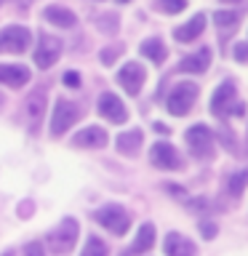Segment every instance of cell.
<instances>
[{"label":"cell","mask_w":248,"mask_h":256,"mask_svg":"<svg viewBox=\"0 0 248 256\" xmlns=\"http://www.w3.org/2000/svg\"><path fill=\"white\" fill-rule=\"evenodd\" d=\"M24 256H46L43 243H27V248H24Z\"/></svg>","instance_id":"28"},{"label":"cell","mask_w":248,"mask_h":256,"mask_svg":"<svg viewBox=\"0 0 248 256\" xmlns=\"http://www.w3.org/2000/svg\"><path fill=\"white\" fill-rule=\"evenodd\" d=\"M155 246V224H142L139 232H136V240H134V246H131V251L128 254H134V256H139V254H147L150 248Z\"/></svg>","instance_id":"17"},{"label":"cell","mask_w":248,"mask_h":256,"mask_svg":"<svg viewBox=\"0 0 248 256\" xmlns=\"http://www.w3.org/2000/svg\"><path fill=\"white\" fill-rule=\"evenodd\" d=\"M107 131L99 126H88V128H80V131L72 136V144L75 147H91V150H102L107 147Z\"/></svg>","instance_id":"12"},{"label":"cell","mask_w":248,"mask_h":256,"mask_svg":"<svg viewBox=\"0 0 248 256\" xmlns=\"http://www.w3.org/2000/svg\"><path fill=\"white\" fill-rule=\"evenodd\" d=\"M120 51H123L120 46H115V48H104V51H102V62H104V64H112V62H115L118 56H120Z\"/></svg>","instance_id":"27"},{"label":"cell","mask_w":248,"mask_h":256,"mask_svg":"<svg viewBox=\"0 0 248 256\" xmlns=\"http://www.w3.org/2000/svg\"><path fill=\"white\" fill-rule=\"evenodd\" d=\"M203 30H206V16L198 14V16H192L187 24L176 27V30H174V38L179 40V43H192V40H195Z\"/></svg>","instance_id":"15"},{"label":"cell","mask_w":248,"mask_h":256,"mask_svg":"<svg viewBox=\"0 0 248 256\" xmlns=\"http://www.w3.org/2000/svg\"><path fill=\"white\" fill-rule=\"evenodd\" d=\"M142 139H144V134L139 131V128H134V131H123V134H118L115 147L123 152V155H136L139 147H142Z\"/></svg>","instance_id":"18"},{"label":"cell","mask_w":248,"mask_h":256,"mask_svg":"<svg viewBox=\"0 0 248 256\" xmlns=\"http://www.w3.org/2000/svg\"><path fill=\"white\" fill-rule=\"evenodd\" d=\"M80 256H107V246H104L99 238H88V243H86Z\"/></svg>","instance_id":"24"},{"label":"cell","mask_w":248,"mask_h":256,"mask_svg":"<svg viewBox=\"0 0 248 256\" xmlns=\"http://www.w3.org/2000/svg\"><path fill=\"white\" fill-rule=\"evenodd\" d=\"M94 219L99 222L107 232H112V235H126L128 227H131V216H128L126 208L118 206V203H107V206L96 208Z\"/></svg>","instance_id":"1"},{"label":"cell","mask_w":248,"mask_h":256,"mask_svg":"<svg viewBox=\"0 0 248 256\" xmlns=\"http://www.w3.org/2000/svg\"><path fill=\"white\" fill-rule=\"evenodd\" d=\"M78 240V222L75 219H62L56 227L48 232V248L56 254V256H64L72 251V246H75Z\"/></svg>","instance_id":"2"},{"label":"cell","mask_w":248,"mask_h":256,"mask_svg":"<svg viewBox=\"0 0 248 256\" xmlns=\"http://www.w3.org/2000/svg\"><path fill=\"white\" fill-rule=\"evenodd\" d=\"M0 83L11 88H22L24 83H30V72L19 67V64H0Z\"/></svg>","instance_id":"16"},{"label":"cell","mask_w":248,"mask_h":256,"mask_svg":"<svg viewBox=\"0 0 248 256\" xmlns=\"http://www.w3.org/2000/svg\"><path fill=\"white\" fill-rule=\"evenodd\" d=\"M238 19H240V16L235 11H216V27L224 30V32H230L232 27H235Z\"/></svg>","instance_id":"23"},{"label":"cell","mask_w":248,"mask_h":256,"mask_svg":"<svg viewBox=\"0 0 248 256\" xmlns=\"http://www.w3.org/2000/svg\"><path fill=\"white\" fill-rule=\"evenodd\" d=\"M155 131H158V134H163V136H168V131H171V128H168L166 123H155Z\"/></svg>","instance_id":"31"},{"label":"cell","mask_w":248,"mask_h":256,"mask_svg":"<svg viewBox=\"0 0 248 256\" xmlns=\"http://www.w3.org/2000/svg\"><path fill=\"white\" fill-rule=\"evenodd\" d=\"M150 160H152V163H155L158 168H166V171H176V168H182V158L176 155V150H174L168 142L152 144Z\"/></svg>","instance_id":"11"},{"label":"cell","mask_w":248,"mask_h":256,"mask_svg":"<svg viewBox=\"0 0 248 256\" xmlns=\"http://www.w3.org/2000/svg\"><path fill=\"white\" fill-rule=\"evenodd\" d=\"M208 64H211V51H208V48H200L198 54H192L182 62L179 70L182 72H206Z\"/></svg>","instance_id":"19"},{"label":"cell","mask_w":248,"mask_h":256,"mask_svg":"<svg viewBox=\"0 0 248 256\" xmlns=\"http://www.w3.org/2000/svg\"><path fill=\"white\" fill-rule=\"evenodd\" d=\"M78 118H80V112H78L75 104L59 99V102H56V107H54V115H51V134L54 136H62L67 128L75 126Z\"/></svg>","instance_id":"6"},{"label":"cell","mask_w":248,"mask_h":256,"mask_svg":"<svg viewBox=\"0 0 248 256\" xmlns=\"http://www.w3.org/2000/svg\"><path fill=\"white\" fill-rule=\"evenodd\" d=\"M120 3H128V0H120Z\"/></svg>","instance_id":"35"},{"label":"cell","mask_w":248,"mask_h":256,"mask_svg":"<svg viewBox=\"0 0 248 256\" xmlns=\"http://www.w3.org/2000/svg\"><path fill=\"white\" fill-rule=\"evenodd\" d=\"M235 59L238 62H246L248 59V43H238L235 46Z\"/></svg>","instance_id":"30"},{"label":"cell","mask_w":248,"mask_h":256,"mask_svg":"<svg viewBox=\"0 0 248 256\" xmlns=\"http://www.w3.org/2000/svg\"><path fill=\"white\" fill-rule=\"evenodd\" d=\"M0 3H3V0H0Z\"/></svg>","instance_id":"36"},{"label":"cell","mask_w":248,"mask_h":256,"mask_svg":"<svg viewBox=\"0 0 248 256\" xmlns=\"http://www.w3.org/2000/svg\"><path fill=\"white\" fill-rule=\"evenodd\" d=\"M43 16H46L51 24H56V27H72V24H75V14H72L70 8H62V6L46 8Z\"/></svg>","instance_id":"20"},{"label":"cell","mask_w":248,"mask_h":256,"mask_svg":"<svg viewBox=\"0 0 248 256\" xmlns=\"http://www.w3.org/2000/svg\"><path fill=\"white\" fill-rule=\"evenodd\" d=\"M198 99V86L195 83H176L168 94V112L176 118H184L192 110V104Z\"/></svg>","instance_id":"3"},{"label":"cell","mask_w":248,"mask_h":256,"mask_svg":"<svg viewBox=\"0 0 248 256\" xmlns=\"http://www.w3.org/2000/svg\"><path fill=\"white\" fill-rule=\"evenodd\" d=\"M19 211H22V216H30V211H32V203H22V206H19Z\"/></svg>","instance_id":"32"},{"label":"cell","mask_w":248,"mask_h":256,"mask_svg":"<svg viewBox=\"0 0 248 256\" xmlns=\"http://www.w3.org/2000/svg\"><path fill=\"white\" fill-rule=\"evenodd\" d=\"M99 112H102V118H107L110 123H115V126H120V123L128 120V110L123 107L120 96L110 94V91L99 96Z\"/></svg>","instance_id":"9"},{"label":"cell","mask_w":248,"mask_h":256,"mask_svg":"<svg viewBox=\"0 0 248 256\" xmlns=\"http://www.w3.org/2000/svg\"><path fill=\"white\" fill-rule=\"evenodd\" d=\"M166 256H198V248L192 240H187L184 235H179V232H171V235L166 238Z\"/></svg>","instance_id":"14"},{"label":"cell","mask_w":248,"mask_h":256,"mask_svg":"<svg viewBox=\"0 0 248 256\" xmlns=\"http://www.w3.org/2000/svg\"><path fill=\"white\" fill-rule=\"evenodd\" d=\"M200 232H203V238H206V240H214V238H216V232H219V227H216L214 222H200Z\"/></svg>","instance_id":"26"},{"label":"cell","mask_w":248,"mask_h":256,"mask_svg":"<svg viewBox=\"0 0 248 256\" xmlns=\"http://www.w3.org/2000/svg\"><path fill=\"white\" fill-rule=\"evenodd\" d=\"M64 86H67V88H78L80 86V75H78L75 70L64 72Z\"/></svg>","instance_id":"29"},{"label":"cell","mask_w":248,"mask_h":256,"mask_svg":"<svg viewBox=\"0 0 248 256\" xmlns=\"http://www.w3.org/2000/svg\"><path fill=\"white\" fill-rule=\"evenodd\" d=\"M144 80H147V72H144V67H142V64H136V62L126 64V67L118 72V83L123 86V91L131 94V96L142 91Z\"/></svg>","instance_id":"8"},{"label":"cell","mask_w":248,"mask_h":256,"mask_svg":"<svg viewBox=\"0 0 248 256\" xmlns=\"http://www.w3.org/2000/svg\"><path fill=\"white\" fill-rule=\"evenodd\" d=\"M155 6L166 14H182L187 8V0H155Z\"/></svg>","instance_id":"25"},{"label":"cell","mask_w":248,"mask_h":256,"mask_svg":"<svg viewBox=\"0 0 248 256\" xmlns=\"http://www.w3.org/2000/svg\"><path fill=\"white\" fill-rule=\"evenodd\" d=\"M3 256H14V254H11V251H8V254H3Z\"/></svg>","instance_id":"34"},{"label":"cell","mask_w":248,"mask_h":256,"mask_svg":"<svg viewBox=\"0 0 248 256\" xmlns=\"http://www.w3.org/2000/svg\"><path fill=\"white\" fill-rule=\"evenodd\" d=\"M30 30L27 27H19V24H11V27L0 30V51H8V54H22L30 48Z\"/></svg>","instance_id":"5"},{"label":"cell","mask_w":248,"mask_h":256,"mask_svg":"<svg viewBox=\"0 0 248 256\" xmlns=\"http://www.w3.org/2000/svg\"><path fill=\"white\" fill-rule=\"evenodd\" d=\"M187 144H190L192 155H195L198 160H208V158L214 155V136H211V128L203 126V123L192 126L190 131H187Z\"/></svg>","instance_id":"4"},{"label":"cell","mask_w":248,"mask_h":256,"mask_svg":"<svg viewBox=\"0 0 248 256\" xmlns=\"http://www.w3.org/2000/svg\"><path fill=\"white\" fill-rule=\"evenodd\" d=\"M224 3H238V0H224Z\"/></svg>","instance_id":"33"},{"label":"cell","mask_w":248,"mask_h":256,"mask_svg":"<svg viewBox=\"0 0 248 256\" xmlns=\"http://www.w3.org/2000/svg\"><path fill=\"white\" fill-rule=\"evenodd\" d=\"M43 115H46V91L38 88V91H32V96L27 99V120H30V131L32 134L40 131Z\"/></svg>","instance_id":"13"},{"label":"cell","mask_w":248,"mask_h":256,"mask_svg":"<svg viewBox=\"0 0 248 256\" xmlns=\"http://www.w3.org/2000/svg\"><path fill=\"white\" fill-rule=\"evenodd\" d=\"M235 102H238L235 99V83H232V80H224V83L216 88V94L211 99V112L216 118H227Z\"/></svg>","instance_id":"10"},{"label":"cell","mask_w":248,"mask_h":256,"mask_svg":"<svg viewBox=\"0 0 248 256\" xmlns=\"http://www.w3.org/2000/svg\"><path fill=\"white\" fill-rule=\"evenodd\" d=\"M59 56H62V40H56L51 35L40 38V46H38V51H35V64H38L40 70L54 67V64L59 62Z\"/></svg>","instance_id":"7"},{"label":"cell","mask_w":248,"mask_h":256,"mask_svg":"<svg viewBox=\"0 0 248 256\" xmlns=\"http://www.w3.org/2000/svg\"><path fill=\"white\" fill-rule=\"evenodd\" d=\"M248 187V168H243V171H235L230 176V182H227V192L230 195H243V190Z\"/></svg>","instance_id":"22"},{"label":"cell","mask_w":248,"mask_h":256,"mask_svg":"<svg viewBox=\"0 0 248 256\" xmlns=\"http://www.w3.org/2000/svg\"><path fill=\"white\" fill-rule=\"evenodd\" d=\"M142 54L147 56L150 62H155V64H163L166 56H168L166 46L160 43V40H144V43H142Z\"/></svg>","instance_id":"21"}]
</instances>
